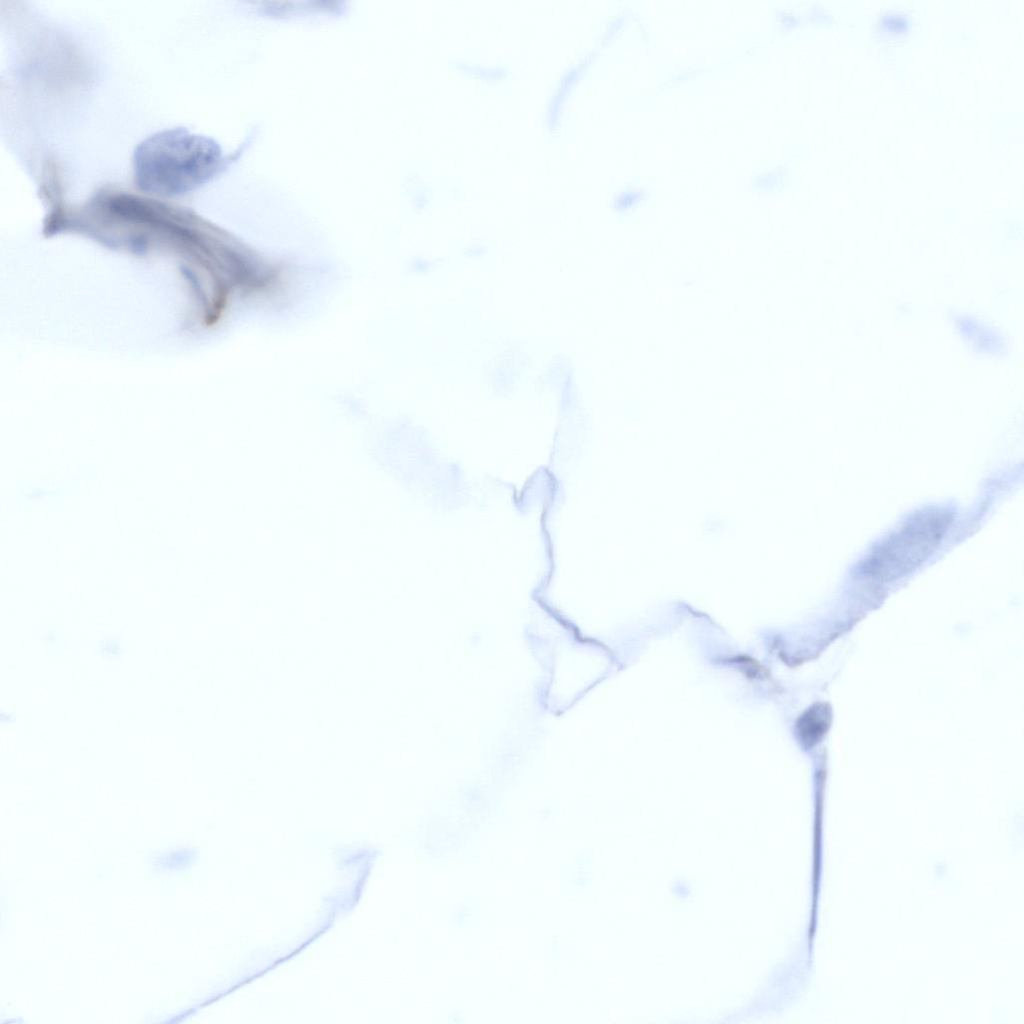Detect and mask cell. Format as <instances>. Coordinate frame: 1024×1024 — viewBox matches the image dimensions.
I'll use <instances>...</instances> for the list:
<instances>
[{"label":"cell","mask_w":1024,"mask_h":1024,"mask_svg":"<svg viewBox=\"0 0 1024 1024\" xmlns=\"http://www.w3.org/2000/svg\"><path fill=\"white\" fill-rule=\"evenodd\" d=\"M220 162L221 151L213 140L181 127L166 129L135 148L134 179L147 193L178 196L207 182Z\"/></svg>","instance_id":"obj_1"},{"label":"cell","mask_w":1024,"mask_h":1024,"mask_svg":"<svg viewBox=\"0 0 1024 1024\" xmlns=\"http://www.w3.org/2000/svg\"><path fill=\"white\" fill-rule=\"evenodd\" d=\"M832 720V712L827 704H816L810 707L799 719L796 725L800 741L812 746L819 742L826 734Z\"/></svg>","instance_id":"obj_3"},{"label":"cell","mask_w":1024,"mask_h":1024,"mask_svg":"<svg viewBox=\"0 0 1024 1024\" xmlns=\"http://www.w3.org/2000/svg\"><path fill=\"white\" fill-rule=\"evenodd\" d=\"M949 521L948 515L942 512L912 520L875 551L869 561L871 566L865 570L871 569L873 573L880 570V574L888 577L910 568L937 543Z\"/></svg>","instance_id":"obj_2"}]
</instances>
